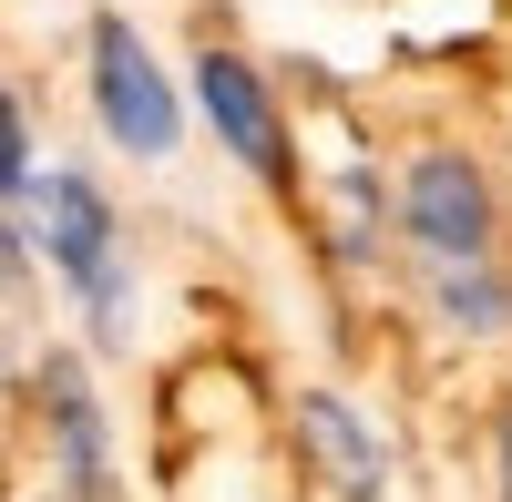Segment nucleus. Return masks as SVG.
I'll list each match as a JSON object with an SVG mask.
<instances>
[{"label":"nucleus","instance_id":"1","mask_svg":"<svg viewBox=\"0 0 512 502\" xmlns=\"http://www.w3.org/2000/svg\"><path fill=\"white\" fill-rule=\"evenodd\" d=\"M31 257H52V277L72 287L93 349H123L134 339V267H123V216L113 195L82 175V164H52L31 195Z\"/></svg>","mask_w":512,"mask_h":502},{"label":"nucleus","instance_id":"2","mask_svg":"<svg viewBox=\"0 0 512 502\" xmlns=\"http://www.w3.org/2000/svg\"><path fill=\"white\" fill-rule=\"evenodd\" d=\"M82 62H93V123H103V144H123L134 164H164L185 144V93H175V72L154 62V41L123 11H93Z\"/></svg>","mask_w":512,"mask_h":502},{"label":"nucleus","instance_id":"3","mask_svg":"<svg viewBox=\"0 0 512 502\" xmlns=\"http://www.w3.org/2000/svg\"><path fill=\"white\" fill-rule=\"evenodd\" d=\"M390 226L420 246V267H472V257H492V236H502V195H492V175H482L472 154L431 144V154L400 164Z\"/></svg>","mask_w":512,"mask_h":502},{"label":"nucleus","instance_id":"4","mask_svg":"<svg viewBox=\"0 0 512 502\" xmlns=\"http://www.w3.org/2000/svg\"><path fill=\"white\" fill-rule=\"evenodd\" d=\"M195 113H205V134H216L236 154V175H256L267 195L297 185V144H287V113H277V82L256 72L246 52H226V41H205L195 52Z\"/></svg>","mask_w":512,"mask_h":502},{"label":"nucleus","instance_id":"5","mask_svg":"<svg viewBox=\"0 0 512 502\" xmlns=\"http://www.w3.org/2000/svg\"><path fill=\"white\" fill-rule=\"evenodd\" d=\"M21 390H31V410H41V441H52V482H62L72 502H103V492H113V421H103L93 359H82V349H41Z\"/></svg>","mask_w":512,"mask_h":502},{"label":"nucleus","instance_id":"6","mask_svg":"<svg viewBox=\"0 0 512 502\" xmlns=\"http://www.w3.org/2000/svg\"><path fill=\"white\" fill-rule=\"evenodd\" d=\"M297 441H308V462L328 472L338 502H390V441L359 400L338 390H297Z\"/></svg>","mask_w":512,"mask_h":502},{"label":"nucleus","instance_id":"7","mask_svg":"<svg viewBox=\"0 0 512 502\" xmlns=\"http://www.w3.org/2000/svg\"><path fill=\"white\" fill-rule=\"evenodd\" d=\"M431 308L461 328V339H502V328H512V277H502L492 257H472V267H431Z\"/></svg>","mask_w":512,"mask_h":502},{"label":"nucleus","instance_id":"8","mask_svg":"<svg viewBox=\"0 0 512 502\" xmlns=\"http://www.w3.org/2000/svg\"><path fill=\"white\" fill-rule=\"evenodd\" d=\"M41 195V164H31V113L11 93V72H0V216H31Z\"/></svg>","mask_w":512,"mask_h":502},{"label":"nucleus","instance_id":"9","mask_svg":"<svg viewBox=\"0 0 512 502\" xmlns=\"http://www.w3.org/2000/svg\"><path fill=\"white\" fill-rule=\"evenodd\" d=\"M0 308H31V236H21V216H0Z\"/></svg>","mask_w":512,"mask_h":502},{"label":"nucleus","instance_id":"10","mask_svg":"<svg viewBox=\"0 0 512 502\" xmlns=\"http://www.w3.org/2000/svg\"><path fill=\"white\" fill-rule=\"evenodd\" d=\"M31 359H41V349H31V308H0V390H21Z\"/></svg>","mask_w":512,"mask_h":502},{"label":"nucleus","instance_id":"11","mask_svg":"<svg viewBox=\"0 0 512 502\" xmlns=\"http://www.w3.org/2000/svg\"><path fill=\"white\" fill-rule=\"evenodd\" d=\"M492 482H502V502H512V400H502V421H492Z\"/></svg>","mask_w":512,"mask_h":502},{"label":"nucleus","instance_id":"12","mask_svg":"<svg viewBox=\"0 0 512 502\" xmlns=\"http://www.w3.org/2000/svg\"><path fill=\"white\" fill-rule=\"evenodd\" d=\"M52 502H72V492H52ZM103 502H113V492H103Z\"/></svg>","mask_w":512,"mask_h":502}]
</instances>
